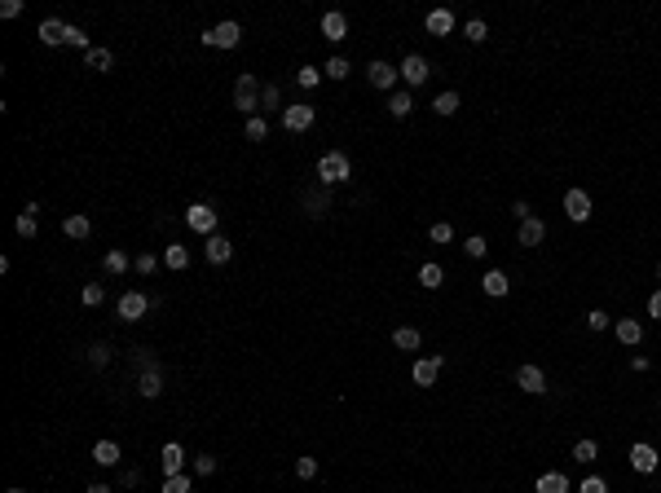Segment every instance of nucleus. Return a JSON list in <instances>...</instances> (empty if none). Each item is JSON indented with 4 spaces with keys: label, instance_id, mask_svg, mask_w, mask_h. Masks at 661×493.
<instances>
[{
    "label": "nucleus",
    "instance_id": "nucleus-15",
    "mask_svg": "<svg viewBox=\"0 0 661 493\" xmlns=\"http://www.w3.org/2000/svg\"><path fill=\"white\" fill-rule=\"evenodd\" d=\"M137 392H141V396H159V392H163V375H159V366H146V370H141Z\"/></svg>",
    "mask_w": 661,
    "mask_h": 493
},
{
    "label": "nucleus",
    "instance_id": "nucleus-50",
    "mask_svg": "<svg viewBox=\"0 0 661 493\" xmlns=\"http://www.w3.org/2000/svg\"><path fill=\"white\" fill-rule=\"evenodd\" d=\"M22 14V0H5V5H0V18H18Z\"/></svg>",
    "mask_w": 661,
    "mask_h": 493
},
{
    "label": "nucleus",
    "instance_id": "nucleus-46",
    "mask_svg": "<svg viewBox=\"0 0 661 493\" xmlns=\"http://www.w3.org/2000/svg\"><path fill=\"white\" fill-rule=\"evenodd\" d=\"M586 326H591V331H608V313L591 308V313H586Z\"/></svg>",
    "mask_w": 661,
    "mask_h": 493
},
{
    "label": "nucleus",
    "instance_id": "nucleus-41",
    "mask_svg": "<svg viewBox=\"0 0 661 493\" xmlns=\"http://www.w3.org/2000/svg\"><path fill=\"white\" fill-rule=\"evenodd\" d=\"M278 102H282V89H278V84H264V89H260V106H278Z\"/></svg>",
    "mask_w": 661,
    "mask_h": 493
},
{
    "label": "nucleus",
    "instance_id": "nucleus-39",
    "mask_svg": "<svg viewBox=\"0 0 661 493\" xmlns=\"http://www.w3.org/2000/svg\"><path fill=\"white\" fill-rule=\"evenodd\" d=\"M124 269H128L124 251H106V273H124Z\"/></svg>",
    "mask_w": 661,
    "mask_h": 493
},
{
    "label": "nucleus",
    "instance_id": "nucleus-9",
    "mask_svg": "<svg viewBox=\"0 0 661 493\" xmlns=\"http://www.w3.org/2000/svg\"><path fill=\"white\" fill-rule=\"evenodd\" d=\"M146 308H150V299L141 295V291H128V295H119V317H124V322H137V317H146Z\"/></svg>",
    "mask_w": 661,
    "mask_h": 493
},
{
    "label": "nucleus",
    "instance_id": "nucleus-37",
    "mask_svg": "<svg viewBox=\"0 0 661 493\" xmlns=\"http://www.w3.org/2000/svg\"><path fill=\"white\" fill-rule=\"evenodd\" d=\"M428 238H432V243H450V238H454V225H450V221H437V225L428 230Z\"/></svg>",
    "mask_w": 661,
    "mask_h": 493
},
{
    "label": "nucleus",
    "instance_id": "nucleus-19",
    "mask_svg": "<svg viewBox=\"0 0 661 493\" xmlns=\"http://www.w3.org/2000/svg\"><path fill=\"white\" fill-rule=\"evenodd\" d=\"M322 35H327V40H344V35H348V18L331 9V14L322 18Z\"/></svg>",
    "mask_w": 661,
    "mask_h": 493
},
{
    "label": "nucleus",
    "instance_id": "nucleus-24",
    "mask_svg": "<svg viewBox=\"0 0 661 493\" xmlns=\"http://www.w3.org/2000/svg\"><path fill=\"white\" fill-rule=\"evenodd\" d=\"M93 458H98V467H115L119 463V445L115 440H98L93 445Z\"/></svg>",
    "mask_w": 661,
    "mask_h": 493
},
{
    "label": "nucleus",
    "instance_id": "nucleus-54",
    "mask_svg": "<svg viewBox=\"0 0 661 493\" xmlns=\"http://www.w3.org/2000/svg\"><path fill=\"white\" fill-rule=\"evenodd\" d=\"M657 278H661V260H657Z\"/></svg>",
    "mask_w": 661,
    "mask_h": 493
},
{
    "label": "nucleus",
    "instance_id": "nucleus-25",
    "mask_svg": "<svg viewBox=\"0 0 661 493\" xmlns=\"http://www.w3.org/2000/svg\"><path fill=\"white\" fill-rule=\"evenodd\" d=\"M538 493H569V476L564 472H547L538 480Z\"/></svg>",
    "mask_w": 661,
    "mask_h": 493
},
{
    "label": "nucleus",
    "instance_id": "nucleus-7",
    "mask_svg": "<svg viewBox=\"0 0 661 493\" xmlns=\"http://www.w3.org/2000/svg\"><path fill=\"white\" fill-rule=\"evenodd\" d=\"M516 383H520V392H529V396H543L547 392V375L538 366H520V370H516Z\"/></svg>",
    "mask_w": 661,
    "mask_h": 493
},
{
    "label": "nucleus",
    "instance_id": "nucleus-38",
    "mask_svg": "<svg viewBox=\"0 0 661 493\" xmlns=\"http://www.w3.org/2000/svg\"><path fill=\"white\" fill-rule=\"evenodd\" d=\"M305 207H309V216H322V212H327V194H322V189L305 194Z\"/></svg>",
    "mask_w": 661,
    "mask_h": 493
},
{
    "label": "nucleus",
    "instance_id": "nucleus-51",
    "mask_svg": "<svg viewBox=\"0 0 661 493\" xmlns=\"http://www.w3.org/2000/svg\"><path fill=\"white\" fill-rule=\"evenodd\" d=\"M648 317H657V322H661V291L648 295Z\"/></svg>",
    "mask_w": 661,
    "mask_h": 493
},
{
    "label": "nucleus",
    "instance_id": "nucleus-18",
    "mask_svg": "<svg viewBox=\"0 0 661 493\" xmlns=\"http://www.w3.org/2000/svg\"><path fill=\"white\" fill-rule=\"evenodd\" d=\"M230 256H234V243H230V238H221V234H212L208 238V260L212 264H225Z\"/></svg>",
    "mask_w": 661,
    "mask_h": 493
},
{
    "label": "nucleus",
    "instance_id": "nucleus-20",
    "mask_svg": "<svg viewBox=\"0 0 661 493\" xmlns=\"http://www.w3.org/2000/svg\"><path fill=\"white\" fill-rule=\"evenodd\" d=\"M613 331H617V339L626 344V348L644 339V326H640V322H635V317H622V322H617V326H613Z\"/></svg>",
    "mask_w": 661,
    "mask_h": 493
},
{
    "label": "nucleus",
    "instance_id": "nucleus-53",
    "mask_svg": "<svg viewBox=\"0 0 661 493\" xmlns=\"http://www.w3.org/2000/svg\"><path fill=\"white\" fill-rule=\"evenodd\" d=\"M89 493H111V485H89Z\"/></svg>",
    "mask_w": 661,
    "mask_h": 493
},
{
    "label": "nucleus",
    "instance_id": "nucleus-33",
    "mask_svg": "<svg viewBox=\"0 0 661 493\" xmlns=\"http://www.w3.org/2000/svg\"><path fill=\"white\" fill-rule=\"evenodd\" d=\"M432 111H437V115H454V111H459V93H441V97L432 102Z\"/></svg>",
    "mask_w": 661,
    "mask_h": 493
},
{
    "label": "nucleus",
    "instance_id": "nucleus-8",
    "mask_svg": "<svg viewBox=\"0 0 661 493\" xmlns=\"http://www.w3.org/2000/svg\"><path fill=\"white\" fill-rule=\"evenodd\" d=\"M428 75H432L428 57L410 53V57H406V62H401V80H406V84H415V89H419V84H428Z\"/></svg>",
    "mask_w": 661,
    "mask_h": 493
},
{
    "label": "nucleus",
    "instance_id": "nucleus-35",
    "mask_svg": "<svg viewBox=\"0 0 661 493\" xmlns=\"http://www.w3.org/2000/svg\"><path fill=\"white\" fill-rule=\"evenodd\" d=\"M348 71H353V66H348V57H331V62L322 66V75H331V80H344Z\"/></svg>",
    "mask_w": 661,
    "mask_h": 493
},
{
    "label": "nucleus",
    "instance_id": "nucleus-49",
    "mask_svg": "<svg viewBox=\"0 0 661 493\" xmlns=\"http://www.w3.org/2000/svg\"><path fill=\"white\" fill-rule=\"evenodd\" d=\"M194 472H199V476H212V472H216V458H208V454L194 458Z\"/></svg>",
    "mask_w": 661,
    "mask_h": 493
},
{
    "label": "nucleus",
    "instance_id": "nucleus-1",
    "mask_svg": "<svg viewBox=\"0 0 661 493\" xmlns=\"http://www.w3.org/2000/svg\"><path fill=\"white\" fill-rule=\"evenodd\" d=\"M348 176H353V163H348L344 150H331V154L318 159V181L322 185H340V181H348Z\"/></svg>",
    "mask_w": 661,
    "mask_h": 493
},
{
    "label": "nucleus",
    "instance_id": "nucleus-47",
    "mask_svg": "<svg viewBox=\"0 0 661 493\" xmlns=\"http://www.w3.org/2000/svg\"><path fill=\"white\" fill-rule=\"evenodd\" d=\"M463 251H467V256H472V260H480V256H485L489 247H485V238H467V243H463Z\"/></svg>",
    "mask_w": 661,
    "mask_h": 493
},
{
    "label": "nucleus",
    "instance_id": "nucleus-14",
    "mask_svg": "<svg viewBox=\"0 0 661 493\" xmlns=\"http://www.w3.org/2000/svg\"><path fill=\"white\" fill-rule=\"evenodd\" d=\"M424 27H428L432 35H450V31H454V14H450V9H432V14L424 18Z\"/></svg>",
    "mask_w": 661,
    "mask_h": 493
},
{
    "label": "nucleus",
    "instance_id": "nucleus-22",
    "mask_svg": "<svg viewBox=\"0 0 661 493\" xmlns=\"http://www.w3.org/2000/svg\"><path fill=\"white\" fill-rule=\"evenodd\" d=\"M480 286H485V295H494V299H498V295H507V286H511V282H507V273L489 269L485 278H480Z\"/></svg>",
    "mask_w": 661,
    "mask_h": 493
},
{
    "label": "nucleus",
    "instance_id": "nucleus-42",
    "mask_svg": "<svg viewBox=\"0 0 661 493\" xmlns=\"http://www.w3.org/2000/svg\"><path fill=\"white\" fill-rule=\"evenodd\" d=\"M106 362H111V348H106V344H93V348H89V366H106Z\"/></svg>",
    "mask_w": 661,
    "mask_h": 493
},
{
    "label": "nucleus",
    "instance_id": "nucleus-30",
    "mask_svg": "<svg viewBox=\"0 0 661 493\" xmlns=\"http://www.w3.org/2000/svg\"><path fill=\"white\" fill-rule=\"evenodd\" d=\"M35 212H40V207H35V203H27V212L18 216V234H22V238H35Z\"/></svg>",
    "mask_w": 661,
    "mask_h": 493
},
{
    "label": "nucleus",
    "instance_id": "nucleus-44",
    "mask_svg": "<svg viewBox=\"0 0 661 493\" xmlns=\"http://www.w3.org/2000/svg\"><path fill=\"white\" fill-rule=\"evenodd\" d=\"M296 476H300V480H314V476H318V458H300V463H296Z\"/></svg>",
    "mask_w": 661,
    "mask_h": 493
},
{
    "label": "nucleus",
    "instance_id": "nucleus-36",
    "mask_svg": "<svg viewBox=\"0 0 661 493\" xmlns=\"http://www.w3.org/2000/svg\"><path fill=\"white\" fill-rule=\"evenodd\" d=\"M264 137H269V124H264L260 115H251L247 119V141H264Z\"/></svg>",
    "mask_w": 661,
    "mask_h": 493
},
{
    "label": "nucleus",
    "instance_id": "nucleus-28",
    "mask_svg": "<svg viewBox=\"0 0 661 493\" xmlns=\"http://www.w3.org/2000/svg\"><path fill=\"white\" fill-rule=\"evenodd\" d=\"M111 66H115L111 49H89V71H111Z\"/></svg>",
    "mask_w": 661,
    "mask_h": 493
},
{
    "label": "nucleus",
    "instance_id": "nucleus-5",
    "mask_svg": "<svg viewBox=\"0 0 661 493\" xmlns=\"http://www.w3.org/2000/svg\"><path fill=\"white\" fill-rule=\"evenodd\" d=\"M564 216H569L573 225H586L591 221V194H586V189H569V194H564Z\"/></svg>",
    "mask_w": 661,
    "mask_h": 493
},
{
    "label": "nucleus",
    "instance_id": "nucleus-29",
    "mask_svg": "<svg viewBox=\"0 0 661 493\" xmlns=\"http://www.w3.org/2000/svg\"><path fill=\"white\" fill-rule=\"evenodd\" d=\"M388 115H392V119H406V115H410V93H392V97H388Z\"/></svg>",
    "mask_w": 661,
    "mask_h": 493
},
{
    "label": "nucleus",
    "instance_id": "nucleus-17",
    "mask_svg": "<svg viewBox=\"0 0 661 493\" xmlns=\"http://www.w3.org/2000/svg\"><path fill=\"white\" fill-rule=\"evenodd\" d=\"M35 35H40L44 44H66V22H57V18H44Z\"/></svg>",
    "mask_w": 661,
    "mask_h": 493
},
{
    "label": "nucleus",
    "instance_id": "nucleus-40",
    "mask_svg": "<svg viewBox=\"0 0 661 493\" xmlns=\"http://www.w3.org/2000/svg\"><path fill=\"white\" fill-rule=\"evenodd\" d=\"M163 493H190V476H167L163 480Z\"/></svg>",
    "mask_w": 661,
    "mask_h": 493
},
{
    "label": "nucleus",
    "instance_id": "nucleus-21",
    "mask_svg": "<svg viewBox=\"0 0 661 493\" xmlns=\"http://www.w3.org/2000/svg\"><path fill=\"white\" fill-rule=\"evenodd\" d=\"M392 344L401 348V353H415V348L424 344V335H419L415 326H397V331H392Z\"/></svg>",
    "mask_w": 661,
    "mask_h": 493
},
{
    "label": "nucleus",
    "instance_id": "nucleus-4",
    "mask_svg": "<svg viewBox=\"0 0 661 493\" xmlns=\"http://www.w3.org/2000/svg\"><path fill=\"white\" fill-rule=\"evenodd\" d=\"M185 225H190L194 234L212 238V234H216V212L208 207V203H194V207H185Z\"/></svg>",
    "mask_w": 661,
    "mask_h": 493
},
{
    "label": "nucleus",
    "instance_id": "nucleus-11",
    "mask_svg": "<svg viewBox=\"0 0 661 493\" xmlns=\"http://www.w3.org/2000/svg\"><path fill=\"white\" fill-rule=\"evenodd\" d=\"M437 375H441V357H419V362H415V383H419V388H432Z\"/></svg>",
    "mask_w": 661,
    "mask_h": 493
},
{
    "label": "nucleus",
    "instance_id": "nucleus-26",
    "mask_svg": "<svg viewBox=\"0 0 661 493\" xmlns=\"http://www.w3.org/2000/svg\"><path fill=\"white\" fill-rule=\"evenodd\" d=\"M441 282H446V273H441V264H424V269H419V286H424V291H437Z\"/></svg>",
    "mask_w": 661,
    "mask_h": 493
},
{
    "label": "nucleus",
    "instance_id": "nucleus-27",
    "mask_svg": "<svg viewBox=\"0 0 661 493\" xmlns=\"http://www.w3.org/2000/svg\"><path fill=\"white\" fill-rule=\"evenodd\" d=\"M163 260H167V269H190V251L185 247H176V243H167V251H163Z\"/></svg>",
    "mask_w": 661,
    "mask_h": 493
},
{
    "label": "nucleus",
    "instance_id": "nucleus-55",
    "mask_svg": "<svg viewBox=\"0 0 661 493\" xmlns=\"http://www.w3.org/2000/svg\"><path fill=\"white\" fill-rule=\"evenodd\" d=\"M5 493H22V489H5Z\"/></svg>",
    "mask_w": 661,
    "mask_h": 493
},
{
    "label": "nucleus",
    "instance_id": "nucleus-34",
    "mask_svg": "<svg viewBox=\"0 0 661 493\" xmlns=\"http://www.w3.org/2000/svg\"><path fill=\"white\" fill-rule=\"evenodd\" d=\"M80 299H84V304H89V308H98L102 299H106V291H102V282H89V286H84V291H80Z\"/></svg>",
    "mask_w": 661,
    "mask_h": 493
},
{
    "label": "nucleus",
    "instance_id": "nucleus-16",
    "mask_svg": "<svg viewBox=\"0 0 661 493\" xmlns=\"http://www.w3.org/2000/svg\"><path fill=\"white\" fill-rule=\"evenodd\" d=\"M181 463H185V449L176 440L163 445V476H181Z\"/></svg>",
    "mask_w": 661,
    "mask_h": 493
},
{
    "label": "nucleus",
    "instance_id": "nucleus-12",
    "mask_svg": "<svg viewBox=\"0 0 661 493\" xmlns=\"http://www.w3.org/2000/svg\"><path fill=\"white\" fill-rule=\"evenodd\" d=\"M366 75H370V84H375V89H392L401 71H397V66H388V62H379V57H375V62L366 66Z\"/></svg>",
    "mask_w": 661,
    "mask_h": 493
},
{
    "label": "nucleus",
    "instance_id": "nucleus-52",
    "mask_svg": "<svg viewBox=\"0 0 661 493\" xmlns=\"http://www.w3.org/2000/svg\"><path fill=\"white\" fill-rule=\"evenodd\" d=\"M154 264H159V260L146 251V256H137V273H154Z\"/></svg>",
    "mask_w": 661,
    "mask_h": 493
},
{
    "label": "nucleus",
    "instance_id": "nucleus-10",
    "mask_svg": "<svg viewBox=\"0 0 661 493\" xmlns=\"http://www.w3.org/2000/svg\"><path fill=\"white\" fill-rule=\"evenodd\" d=\"M657 463H661V454L653 449V445H635V449H631V467H635V472L648 476V472H657Z\"/></svg>",
    "mask_w": 661,
    "mask_h": 493
},
{
    "label": "nucleus",
    "instance_id": "nucleus-6",
    "mask_svg": "<svg viewBox=\"0 0 661 493\" xmlns=\"http://www.w3.org/2000/svg\"><path fill=\"white\" fill-rule=\"evenodd\" d=\"M314 119H318L314 106H287V111H282V128L287 132H309V128H314Z\"/></svg>",
    "mask_w": 661,
    "mask_h": 493
},
{
    "label": "nucleus",
    "instance_id": "nucleus-43",
    "mask_svg": "<svg viewBox=\"0 0 661 493\" xmlns=\"http://www.w3.org/2000/svg\"><path fill=\"white\" fill-rule=\"evenodd\" d=\"M463 35H467V40H472V44H485L489 27H485V22H467V31H463Z\"/></svg>",
    "mask_w": 661,
    "mask_h": 493
},
{
    "label": "nucleus",
    "instance_id": "nucleus-31",
    "mask_svg": "<svg viewBox=\"0 0 661 493\" xmlns=\"http://www.w3.org/2000/svg\"><path fill=\"white\" fill-rule=\"evenodd\" d=\"M296 84H300V89H318V84H322V71H318V66H300V71H296Z\"/></svg>",
    "mask_w": 661,
    "mask_h": 493
},
{
    "label": "nucleus",
    "instance_id": "nucleus-32",
    "mask_svg": "<svg viewBox=\"0 0 661 493\" xmlns=\"http://www.w3.org/2000/svg\"><path fill=\"white\" fill-rule=\"evenodd\" d=\"M573 458H578V463H595L599 458V445L595 440H578V445H573Z\"/></svg>",
    "mask_w": 661,
    "mask_h": 493
},
{
    "label": "nucleus",
    "instance_id": "nucleus-2",
    "mask_svg": "<svg viewBox=\"0 0 661 493\" xmlns=\"http://www.w3.org/2000/svg\"><path fill=\"white\" fill-rule=\"evenodd\" d=\"M260 89H264V84H256L251 75H238V84H234V106H238L243 115H256V111H260Z\"/></svg>",
    "mask_w": 661,
    "mask_h": 493
},
{
    "label": "nucleus",
    "instance_id": "nucleus-45",
    "mask_svg": "<svg viewBox=\"0 0 661 493\" xmlns=\"http://www.w3.org/2000/svg\"><path fill=\"white\" fill-rule=\"evenodd\" d=\"M66 44L71 49H89V35H84L80 27H66Z\"/></svg>",
    "mask_w": 661,
    "mask_h": 493
},
{
    "label": "nucleus",
    "instance_id": "nucleus-23",
    "mask_svg": "<svg viewBox=\"0 0 661 493\" xmlns=\"http://www.w3.org/2000/svg\"><path fill=\"white\" fill-rule=\"evenodd\" d=\"M62 234H66V238H89V234H93L89 216H80V212H75V216H66V221H62Z\"/></svg>",
    "mask_w": 661,
    "mask_h": 493
},
{
    "label": "nucleus",
    "instance_id": "nucleus-13",
    "mask_svg": "<svg viewBox=\"0 0 661 493\" xmlns=\"http://www.w3.org/2000/svg\"><path fill=\"white\" fill-rule=\"evenodd\" d=\"M547 238V225L538 221V216H529V221H520V247H538Z\"/></svg>",
    "mask_w": 661,
    "mask_h": 493
},
{
    "label": "nucleus",
    "instance_id": "nucleus-3",
    "mask_svg": "<svg viewBox=\"0 0 661 493\" xmlns=\"http://www.w3.org/2000/svg\"><path fill=\"white\" fill-rule=\"evenodd\" d=\"M238 40H243L238 22H216L212 31H203V44H212V49H238Z\"/></svg>",
    "mask_w": 661,
    "mask_h": 493
},
{
    "label": "nucleus",
    "instance_id": "nucleus-48",
    "mask_svg": "<svg viewBox=\"0 0 661 493\" xmlns=\"http://www.w3.org/2000/svg\"><path fill=\"white\" fill-rule=\"evenodd\" d=\"M578 493H608V485H604V480H599V476H586Z\"/></svg>",
    "mask_w": 661,
    "mask_h": 493
}]
</instances>
